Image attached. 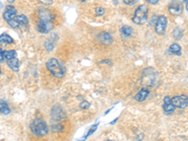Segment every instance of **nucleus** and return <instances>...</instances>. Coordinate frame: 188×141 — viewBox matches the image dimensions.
Segmentation results:
<instances>
[{
    "label": "nucleus",
    "mask_w": 188,
    "mask_h": 141,
    "mask_svg": "<svg viewBox=\"0 0 188 141\" xmlns=\"http://www.w3.org/2000/svg\"><path fill=\"white\" fill-rule=\"evenodd\" d=\"M134 33V29L130 27V26H122L121 28V34L122 36V38H128L131 37Z\"/></svg>",
    "instance_id": "4468645a"
},
{
    "label": "nucleus",
    "mask_w": 188,
    "mask_h": 141,
    "mask_svg": "<svg viewBox=\"0 0 188 141\" xmlns=\"http://www.w3.org/2000/svg\"><path fill=\"white\" fill-rule=\"evenodd\" d=\"M30 130L31 132L37 136H44L48 134V126L46 122L41 119H35L30 123Z\"/></svg>",
    "instance_id": "f03ea898"
},
{
    "label": "nucleus",
    "mask_w": 188,
    "mask_h": 141,
    "mask_svg": "<svg viewBox=\"0 0 188 141\" xmlns=\"http://www.w3.org/2000/svg\"><path fill=\"white\" fill-rule=\"evenodd\" d=\"M7 23L9 24V26H10L11 28H18V27L20 26V25H19V23H18V21L16 20V18L8 21Z\"/></svg>",
    "instance_id": "b1692460"
},
{
    "label": "nucleus",
    "mask_w": 188,
    "mask_h": 141,
    "mask_svg": "<svg viewBox=\"0 0 188 141\" xmlns=\"http://www.w3.org/2000/svg\"><path fill=\"white\" fill-rule=\"evenodd\" d=\"M5 57H4V51L2 50V48L0 47V62H2L4 60Z\"/></svg>",
    "instance_id": "c85d7f7f"
},
{
    "label": "nucleus",
    "mask_w": 188,
    "mask_h": 141,
    "mask_svg": "<svg viewBox=\"0 0 188 141\" xmlns=\"http://www.w3.org/2000/svg\"><path fill=\"white\" fill-rule=\"evenodd\" d=\"M46 68L56 78H62L65 75V65L57 58H50L46 62Z\"/></svg>",
    "instance_id": "f257e3e1"
},
{
    "label": "nucleus",
    "mask_w": 188,
    "mask_h": 141,
    "mask_svg": "<svg viewBox=\"0 0 188 141\" xmlns=\"http://www.w3.org/2000/svg\"><path fill=\"white\" fill-rule=\"evenodd\" d=\"M97 126H98V123H96L95 125H93V126H92V127H91V128H90V129L88 130V132L87 133V135H85L84 137H85V138H88V136H89L90 135H92V134H93L94 132H95V130H96Z\"/></svg>",
    "instance_id": "393cba45"
},
{
    "label": "nucleus",
    "mask_w": 188,
    "mask_h": 141,
    "mask_svg": "<svg viewBox=\"0 0 188 141\" xmlns=\"http://www.w3.org/2000/svg\"><path fill=\"white\" fill-rule=\"evenodd\" d=\"M51 130L53 132H62L63 131V125L58 122H54L51 125Z\"/></svg>",
    "instance_id": "5701e85b"
},
{
    "label": "nucleus",
    "mask_w": 188,
    "mask_h": 141,
    "mask_svg": "<svg viewBox=\"0 0 188 141\" xmlns=\"http://www.w3.org/2000/svg\"><path fill=\"white\" fill-rule=\"evenodd\" d=\"M169 52L170 54H173V55L181 56V54H182V48H181V46H180L178 43H172V44L169 46Z\"/></svg>",
    "instance_id": "f3484780"
},
{
    "label": "nucleus",
    "mask_w": 188,
    "mask_h": 141,
    "mask_svg": "<svg viewBox=\"0 0 188 141\" xmlns=\"http://www.w3.org/2000/svg\"><path fill=\"white\" fill-rule=\"evenodd\" d=\"M169 11L173 15H179L182 12V5L179 1L172 2L169 6Z\"/></svg>",
    "instance_id": "f8f14e48"
},
{
    "label": "nucleus",
    "mask_w": 188,
    "mask_h": 141,
    "mask_svg": "<svg viewBox=\"0 0 188 141\" xmlns=\"http://www.w3.org/2000/svg\"><path fill=\"white\" fill-rule=\"evenodd\" d=\"M171 103L174 105L175 107H178L180 109H184L188 105V97L184 94L179 96H175L171 99Z\"/></svg>",
    "instance_id": "39448f33"
},
{
    "label": "nucleus",
    "mask_w": 188,
    "mask_h": 141,
    "mask_svg": "<svg viewBox=\"0 0 188 141\" xmlns=\"http://www.w3.org/2000/svg\"><path fill=\"white\" fill-rule=\"evenodd\" d=\"M16 15H17V11H16V9L11 6V5H9L5 8V11L3 13V19L5 21H10V20H12L14 18H16Z\"/></svg>",
    "instance_id": "6e6552de"
},
{
    "label": "nucleus",
    "mask_w": 188,
    "mask_h": 141,
    "mask_svg": "<svg viewBox=\"0 0 188 141\" xmlns=\"http://www.w3.org/2000/svg\"><path fill=\"white\" fill-rule=\"evenodd\" d=\"M0 75H1V69H0Z\"/></svg>",
    "instance_id": "4c0bfd02"
},
{
    "label": "nucleus",
    "mask_w": 188,
    "mask_h": 141,
    "mask_svg": "<svg viewBox=\"0 0 188 141\" xmlns=\"http://www.w3.org/2000/svg\"><path fill=\"white\" fill-rule=\"evenodd\" d=\"M146 1H147L149 4H152V5H156V4H158V2L160 1V0H146Z\"/></svg>",
    "instance_id": "7c9ffc66"
},
{
    "label": "nucleus",
    "mask_w": 188,
    "mask_h": 141,
    "mask_svg": "<svg viewBox=\"0 0 188 141\" xmlns=\"http://www.w3.org/2000/svg\"><path fill=\"white\" fill-rule=\"evenodd\" d=\"M148 12L149 7L147 5H140L135 11L133 22L136 25H143L148 21Z\"/></svg>",
    "instance_id": "7ed1b4c3"
},
{
    "label": "nucleus",
    "mask_w": 188,
    "mask_h": 141,
    "mask_svg": "<svg viewBox=\"0 0 188 141\" xmlns=\"http://www.w3.org/2000/svg\"><path fill=\"white\" fill-rule=\"evenodd\" d=\"M95 11V14L97 16H101V15H103L105 13V9L102 8V7H98V8L95 9V11Z\"/></svg>",
    "instance_id": "a878e982"
},
{
    "label": "nucleus",
    "mask_w": 188,
    "mask_h": 141,
    "mask_svg": "<svg viewBox=\"0 0 188 141\" xmlns=\"http://www.w3.org/2000/svg\"><path fill=\"white\" fill-rule=\"evenodd\" d=\"M0 113L4 115H9L11 113V109L4 100H0Z\"/></svg>",
    "instance_id": "a211bd4d"
},
{
    "label": "nucleus",
    "mask_w": 188,
    "mask_h": 141,
    "mask_svg": "<svg viewBox=\"0 0 188 141\" xmlns=\"http://www.w3.org/2000/svg\"><path fill=\"white\" fill-rule=\"evenodd\" d=\"M37 28L40 33L47 34L53 29V23H46V22H39Z\"/></svg>",
    "instance_id": "1a4fd4ad"
},
{
    "label": "nucleus",
    "mask_w": 188,
    "mask_h": 141,
    "mask_svg": "<svg viewBox=\"0 0 188 141\" xmlns=\"http://www.w3.org/2000/svg\"><path fill=\"white\" fill-rule=\"evenodd\" d=\"M2 7H3V5H2L1 1H0V10H1V9H2Z\"/></svg>",
    "instance_id": "f704fd0d"
},
{
    "label": "nucleus",
    "mask_w": 188,
    "mask_h": 141,
    "mask_svg": "<svg viewBox=\"0 0 188 141\" xmlns=\"http://www.w3.org/2000/svg\"><path fill=\"white\" fill-rule=\"evenodd\" d=\"M16 56H17V53L14 50H6V51H4V57L8 60L16 58Z\"/></svg>",
    "instance_id": "412c9836"
},
{
    "label": "nucleus",
    "mask_w": 188,
    "mask_h": 141,
    "mask_svg": "<svg viewBox=\"0 0 188 141\" xmlns=\"http://www.w3.org/2000/svg\"><path fill=\"white\" fill-rule=\"evenodd\" d=\"M80 106H81L82 108H84V109H85V108H87V107H88V106H89V104H88L87 101H84L83 103H81Z\"/></svg>",
    "instance_id": "c756f323"
},
{
    "label": "nucleus",
    "mask_w": 188,
    "mask_h": 141,
    "mask_svg": "<svg viewBox=\"0 0 188 141\" xmlns=\"http://www.w3.org/2000/svg\"><path fill=\"white\" fill-rule=\"evenodd\" d=\"M39 1L43 4V5H46V6H50L53 4V0H39Z\"/></svg>",
    "instance_id": "bb28decb"
},
{
    "label": "nucleus",
    "mask_w": 188,
    "mask_h": 141,
    "mask_svg": "<svg viewBox=\"0 0 188 141\" xmlns=\"http://www.w3.org/2000/svg\"><path fill=\"white\" fill-rule=\"evenodd\" d=\"M8 65H9V67H10L12 70H14V72H18V70H19L20 62H19V60H18L16 58L8 60Z\"/></svg>",
    "instance_id": "dca6fc26"
},
{
    "label": "nucleus",
    "mask_w": 188,
    "mask_h": 141,
    "mask_svg": "<svg viewBox=\"0 0 188 141\" xmlns=\"http://www.w3.org/2000/svg\"><path fill=\"white\" fill-rule=\"evenodd\" d=\"M16 20L18 21L19 25H21V26H27L28 24V18L26 15H24V14L16 16Z\"/></svg>",
    "instance_id": "aec40b11"
},
{
    "label": "nucleus",
    "mask_w": 188,
    "mask_h": 141,
    "mask_svg": "<svg viewBox=\"0 0 188 141\" xmlns=\"http://www.w3.org/2000/svg\"><path fill=\"white\" fill-rule=\"evenodd\" d=\"M13 43V39L8 35L7 33H3L0 35V44L1 45H7V44H11Z\"/></svg>",
    "instance_id": "2eb2a0df"
},
{
    "label": "nucleus",
    "mask_w": 188,
    "mask_h": 141,
    "mask_svg": "<svg viewBox=\"0 0 188 141\" xmlns=\"http://www.w3.org/2000/svg\"><path fill=\"white\" fill-rule=\"evenodd\" d=\"M81 2H85V1H87V0H80Z\"/></svg>",
    "instance_id": "e433bc0d"
},
{
    "label": "nucleus",
    "mask_w": 188,
    "mask_h": 141,
    "mask_svg": "<svg viewBox=\"0 0 188 141\" xmlns=\"http://www.w3.org/2000/svg\"><path fill=\"white\" fill-rule=\"evenodd\" d=\"M149 95V90L147 88H142L139 90V92L136 93V95L135 96V100L137 102H143Z\"/></svg>",
    "instance_id": "ddd939ff"
},
{
    "label": "nucleus",
    "mask_w": 188,
    "mask_h": 141,
    "mask_svg": "<svg viewBox=\"0 0 188 141\" xmlns=\"http://www.w3.org/2000/svg\"><path fill=\"white\" fill-rule=\"evenodd\" d=\"M183 2L184 3H188V0H183Z\"/></svg>",
    "instance_id": "c9c22d12"
},
{
    "label": "nucleus",
    "mask_w": 188,
    "mask_h": 141,
    "mask_svg": "<svg viewBox=\"0 0 188 141\" xmlns=\"http://www.w3.org/2000/svg\"><path fill=\"white\" fill-rule=\"evenodd\" d=\"M53 12L48 9H41L39 11V22H46V23H53L54 20Z\"/></svg>",
    "instance_id": "423d86ee"
},
{
    "label": "nucleus",
    "mask_w": 188,
    "mask_h": 141,
    "mask_svg": "<svg viewBox=\"0 0 188 141\" xmlns=\"http://www.w3.org/2000/svg\"><path fill=\"white\" fill-rule=\"evenodd\" d=\"M14 1H15V0H8V2H9V3H13Z\"/></svg>",
    "instance_id": "473e14b6"
},
{
    "label": "nucleus",
    "mask_w": 188,
    "mask_h": 141,
    "mask_svg": "<svg viewBox=\"0 0 188 141\" xmlns=\"http://www.w3.org/2000/svg\"><path fill=\"white\" fill-rule=\"evenodd\" d=\"M98 40L105 45H110L113 42V38L111 34L107 32H101L98 36Z\"/></svg>",
    "instance_id": "9b49d317"
},
{
    "label": "nucleus",
    "mask_w": 188,
    "mask_h": 141,
    "mask_svg": "<svg viewBox=\"0 0 188 141\" xmlns=\"http://www.w3.org/2000/svg\"><path fill=\"white\" fill-rule=\"evenodd\" d=\"M172 35H173V37H174V39H175V40L179 41V40H181V39L182 38L183 33H182V30L181 28H175V29L173 30Z\"/></svg>",
    "instance_id": "4be33fe9"
},
{
    "label": "nucleus",
    "mask_w": 188,
    "mask_h": 141,
    "mask_svg": "<svg viewBox=\"0 0 188 141\" xmlns=\"http://www.w3.org/2000/svg\"><path fill=\"white\" fill-rule=\"evenodd\" d=\"M117 121H118V119H115V120H114L113 122H110V124H114V123H115V122H116Z\"/></svg>",
    "instance_id": "2f4dec72"
},
{
    "label": "nucleus",
    "mask_w": 188,
    "mask_h": 141,
    "mask_svg": "<svg viewBox=\"0 0 188 141\" xmlns=\"http://www.w3.org/2000/svg\"><path fill=\"white\" fill-rule=\"evenodd\" d=\"M164 111L166 112L167 114H171L175 111V106L174 105L171 103V99L169 98V96H166L164 98V105H163Z\"/></svg>",
    "instance_id": "9d476101"
},
{
    "label": "nucleus",
    "mask_w": 188,
    "mask_h": 141,
    "mask_svg": "<svg viewBox=\"0 0 188 141\" xmlns=\"http://www.w3.org/2000/svg\"><path fill=\"white\" fill-rule=\"evenodd\" d=\"M167 25H168V18L164 15L159 16L155 23V32L158 35H164L167 29Z\"/></svg>",
    "instance_id": "20e7f679"
},
{
    "label": "nucleus",
    "mask_w": 188,
    "mask_h": 141,
    "mask_svg": "<svg viewBox=\"0 0 188 141\" xmlns=\"http://www.w3.org/2000/svg\"><path fill=\"white\" fill-rule=\"evenodd\" d=\"M123 3L126 5H134L135 3V0H123Z\"/></svg>",
    "instance_id": "cd10ccee"
},
{
    "label": "nucleus",
    "mask_w": 188,
    "mask_h": 141,
    "mask_svg": "<svg viewBox=\"0 0 188 141\" xmlns=\"http://www.w3.org/2000/svg\"><path fill=\"white\" fill-rule=\"evenodd\" d=\"M185 9H186V11H188V3H186V5H185Z\"/></svg>",
    "instance_id": "72a5a7b5"
},
{
    "label": "nucleus",
    "mask_w": 188,
    "mask_h": 141,
    "mask_svg": "<svg viewBox=\"0 0 188 141\" xmlns=\"http://www.w3.org/2000/svg\"><path fill=\"white\" fill-rule=\"evenodd\" d=\"M55 41H56V40H53V38H51V39H47V40L45 41L44 46H45V48H46V50H47V51L51 52V51H53V50H54V48H55V45H56Z\"/></svg>",
    "instance_id": "6ab92c4d"
},
{
    "label": "nucleus",
    "mask_w": 188,
    "mask_h": 141,
    "mask_svg": "<svg viewBox=\"0 0 188 141\" xmlns=\"http://www.w3.org/2000/svg\"><path fill=\"white\" fill-rule=\"evenodd\" d=\"M105 141H112V140H105Z\"/></svg>",
    "instance_id": "58836bf2"
},
{
    "label": "nucleus",
    "mask_w": 188,
    "mask_h": 141,
    "mask_svg": "<svg viewBox=\"0 0 188 141\" xmlns=\"http://www.w3.org/2000/svg\"><path fill=\"white\" fill-rule=\"evenodd\" d=\"M51 116L55 121H62L66 118V113L60 105H54L51 110Z\"/></svg>",
    "instance_id": "0eeeda50"
}]
</instances>
